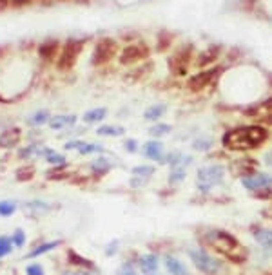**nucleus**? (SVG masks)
Masks as SVG:
<instances>
[{"mask_svg":"<svg viewBox=\"0 0 272 275\" xmlns=\"http://www.w3.org/2000/svg\"><path fill=\"white\" fill-rule=\"evenodd\" d=\"M203 243L207 244L209 248H213L214 252H218L220 255H223L231 262H236V264H243L247 261V257H249V252L243 248V244L236 239L232 234L220 230V228L205 232Z\"/></svg>","mask_w":272,"mask_h":275,"instance_id":"nucleus-1","label":"nucleus"},{"mask_svg":"<svg viewBox=\"0 0 272 275\" xmlns=\"http://www.w3.org/2000/svg\"><path fill=\"white\" fill-rule=\"evenodd\" d=\"M268 138V131L261 125H249V127H238L232 131H227L223 136V147L227 150H236V152H243V150L258 149Z\"/></svg>","mask_w":272,"mask_h":275,"instance_id":"nucleus-2","label":"nucleus"},{"mask_svg":"<svg viewBox=\"0 0 272 275\" xmlns=\"http://www.w3.org/2000/svg\"><path fill=\"white\" fill-rule=\"evenodd\" d=\"M189 257L190 261H192V264H194L201 273L214 275L222 270V261H218L216 257H213V255L209 252H205L203 248L189 250Z\"/></svg>","mask_w":272,"mask_h":275,"instance_id":"nucleus-3","label":"nucleus"},{"mask_svg":"<svg viewBox=\"0 0 272 275\" xmlns=\"http://www.w3.org/2000/svg\"><path fill=\"white\" fill-rule=\"evenodd\" d=\"M225 176V168L222 165H211V167H203L198 170V189L209 190L213 185L220 183Z\"/></svg>","mask_w":272,"mask_h":275,"instance_id":"nucleus-4","label":"nucleus"},{"mask_svg":"<svg viewBox=\"0 0 272 275\" xmlns=\"http://www.w3.org/2000/svg\"><path fill=\"white\" fill-rule=\"evenodd\" d=\"M82 47H84V44L82 42H67V44L63 45L62 53L58 54V62H56V65H58L60 71H69V69L77 63L78 56H80L82 53Z\"/></svg>","mask_w":272,"mask_h":275,"instance_id":"nucleus-5","label":"nucleus"},{"mask_svg":"<svg viewBox=\"0 0 272 275\" xmlns=\"http://www.w3.org/2000/svg\"><path fill=\"white\" fill-rule=\"evenodd\" d=\"M114 54H116V42L111 40V38H102L95 45V51H93V56H91V63L93 65H104L109 60L114 58Z\"/></svg>","mask_w":272,"mask_h":275,"instance_id":"nucleus-6","label":"nucleus"},{"mask_svg":"<svg viewBox=\"0 0 272 275\" xmlns=\"http://www.w3.org/2000/svg\"><path fill=\"white\" fill-rule=\"evenodd\" d=\"M147 56H149V49H147V45L131 44V45H127L125 49L122 51V54H120V63L129 65V63L140 62V60L147 58Z\"/></svg>","mask_w":272,"mask_h":275,"instance_id":"nucleus-7","label":"nucleus"},{"mask_svg":"<svg viewBox=\"0 0 272 275\" xmlns=\"http://www.w3.org/2000/svg\"><path fill=\"white\" fill-rule=\"evenodd\" d=\"M190 51H192L190 45H183V47H180V49L174 53V56H172L169 65H171V69L176 72V74H185L187 65H189V60H190Z\"/></svg>","mask_w":272,"mask_h":275,"instance_id":"nucleus-8","label":"nucleus"},{"mask_svg":"<svg viewBox=\"0 0 272 275\" xmlns=\"http://www.w3.org/2000/svg\"><path fill=\"white\" fill-rule=\"evenodd\" d=\"M216 69H207V71H201V72H196L194 76H190L189 81H187V87H189V90H194V93H198V90L205 89V87L213 81L214 74H216Z\"/></svg>","mask_w":272,"mask_h":275,"instance_id":"nucleus-9","label":"nucleus"},{"mask_svg":"<svg viewBox=\"0 0 272 275\" xmlns=\"http://www.w3.org/2000/svg\"><path fill=\"white\" fill-rule=\"evenodd\" d=\"M241 183H243V187L247 190H265L272 187V176H268V174H256L252 177H245Z\"/></svg>","mask_w":272,"mask_h":275,"instance_id":"nucleus-10","label":"nucleus"},{"mask_svg":"<svg viewBox=\"0 0 272 275\" xmlns=\"http://www.w3.org/2000/svg\"><path fill=\"white\" fill-rule=\"evenodd\" d=\"M20 138H22V132H20V129H18V127H15V129H9V131H4L2 134H0V147H2V149L15 147V145H18Z\"/></svg>","mask_w":272,"mask_h":275,"instance_id":"nucleus-11","label":"nucleus"},{"mask_svg":"<svg viewBox=\"0 0 272 275\" xmlns=\"http://www.w3.org/2000/svg\"><path fill=\"white\" fill-rule=\"evenodd\" d=\"M75 122H77V116H73V114H58L49 120V127L53 131H60V129L75 125Z\"/></svg>","mask_w":272,"mask_h":275,"instance_id":"nucleus-12","label":"nucleus"},{"mask_svg":"<svg viewBox=\"0 0 272 275\" xmlns=\"http://www.w3.org/2000/svg\"><path fill=\"white\" fill-rule=\"evenodd\" d=\"M165 268L171 275H189V270L183 262L178 257H172V255H167L165 257Z\"/></svg>","mask_w":272,"mask_h":275,"instance_id":"nucleus-13","label":"nucleus"},{"mask_svg":"<svg viewBox=\"0 0 272 275\" xmlns=\"http://www.w3.org/2000/svg\"><path fill=\"white\" fill-rule=\"evenodd\" d=\"M138 264H140V270L144 271V275H149V273H154V271H158V257H156L154 253L142 255Z\"/></svg>","mask_w":272,"mask_h":275,"instance_id":"nucleus-14","label":"nucleus"},{"mask_svg":"<svg viewBox=\"0 0 272 275\" xmlns=\"http://www.w3.org/2000/svg\"><path fill=\"white\" fill-rule=\"evenodd\" d=\"M67 259H69V264H71V266H78V268H82V270H95V264L91 262V259L82 257L80 253H77L75 250H69Z\"/></svg>","mask_w":272,"mask_h":275,"instance_id":"nucleus-15","label":"nucleus"},{"mask_svg":"<svg viewBox=\"0 0 272 275\" xmlns=\"http://www.w3.org/2000/svg\"><path fill=\"white\" fill-rule=\"evenodd\" d=\"M144 152L147 158L160 161V159H163V145L160 141H149V143H145Z\"/></svg>","mask_w":272,"mask_h":275,"instance_id":"nucleus-16","label":"nucleus"},{"mask_svg":"<svg viewBox=\"0 0 272 275\" xmlns=\"http://www.w3.org/2000/svg\"><path fill=\"white\" fill-rule=\"evenodd\" d=\"M58 47H60L58 42L49 40V42H45V44L40 45L38 53H40V56L44 60H53V58H56V54H58Z\"/></svg>","mask_w":272,"mask_h":275,"instance_id":"nucleus-17","label":"nucleus"},{"mask_svg":"<svg viewBox=\"0 0 272 275\" xmlns=\"http://www.w3.org/2000/svg\"><path fill=\"white\" fill-rule=\"evenodd\" d=\"M252 234H254V239L258 241L261 246L272 250V230L270 228H258V230L252 232Z\"/></svg>","mask_w":272,"mask_h":275,"instance_id":"nucleus-18","label":"nucleus"},{"mask_svg":"<svg viewBox=\"0 0 272 275\" xmlns=\"http://www.w3.org/2000/svg\"><path fill=\"white\" fill-rule=\"evenodd\" d=\"M58 244H60V241H49V243L38 244L36 248H33L31 252L27 253V259H35V257H38V255H44V253H47V252H51V250L56 248Z\"/></svg>","mask_w":272,"mask_h":275,"instance_id":"nucleus-19","label":"nucleus"},{"mask_svg":"<svg viewBox=\"0 0 272 275\" xmlns=\"http://www.w3.org/2000/svg\"><path fill=\"white\" fill-rule=\"evenodd\" d=\"M107 114V109L104 107H96V109H91L84 114V122L86 123H96V122H102Z\"/></svg>","mask_w":272,"mask_h":275,"instance_id":"nucleus-20","label":"nucleus"},{"mask_svg":"<svg viewBox=\"0 0 272 275\" xmlns=\"http://www.w3.org/2000/svg\"><path fill=\"white\" fill-rule=\"evenodd\" d=\"M24 208L31 214H42L45 212V210H49V205L44 203V201H27V203L24 205Z\"/></svg>","mask_w":272,"mask_h":275,"instance_id":"nucleus-21","label":"nucleus"},{"mask_svg":"<svg viewBox=\"0 0 272 275\" xmlns=\"http://www.w3.org/2000/svg\"><path fill=\"white\" fill-rule=\"evenodd\" d=\"M111 167H113V163L109 161L107 158H98L91 163V168H93L96 174H104V172H107Z\"/></svg>","mask_w":272,"mask_h":275,"instance_id":"nucleus-22","label":"nucleus"},{"mask_svg":"<svg viewBox=\"0 0 272 275\" xmlns=\"http://www.w3.org/2000/svg\"><path fill=\"white\" fill-rule=\"evenodd\" d=\"M96 132H98L100 136H111V138H116V136L123 134V129L122 127H113V125H102Z\"/></svg>","mask_w":272,"mask_h":275,"instance_id":"nucleus-23","label":"nucleus"},{"mask_svg":"<svg viewBox=\"0 0 272 275\" xmlns=\"http://www.w3.org/2000/svg\"><path fill=\"white\" fill-rule=\"evenodd\" d=\"M45 122H49V113L47 111H38V113L27 118V123H31V125H44Z\"/></svg>","mask_w":272,"mask_h":275,"instance_id":"nucleus-24","label":"nucleus"},{"mask_svg":"<svg viewBox=\"0 0 272 275\" xmlns=\"http://www.w3.org/2000/svg\"><path fill=\"white\" fill-rule=\"evenodd\" d=\"M11 250H13V241H11V237H8V235H0V259L9 255Z\"/></svg>","mask_w":272,"mask_h":275,"instance_id":"nucleus-25","label":"nucleus"},{"mask_svg":"<svg viewBox=\"0 0 272 275\" xmlns=\"http://www.w3.org/2000/svg\"><path fill=\"white\" fill-rule=\"evenodd\" d=\"M154 174V168L149 167V165H140V167L132 168V176L134 177H142V179H147Z\"/></svg>","mask_w":272,"mask_h":275,"instance_id":"nucleus-26","label":"nucleus"},{"mask_svg":"<svg viewBox=\"0 0 272 275\" xmlns=\"http://www.w3.org/2000/svg\"><path fill=\"white\" fill-rule=\"evenodd\" d=\"M165 109H167L165 105H153L151 109L145 111V120H151V122H153V120H158V118L165 113Z\"/></svg>","mask_w":272,"mask_h":275,"instance_id":"nucleus-27","label":"nucleus"},{"mask_svg":"<svg viewBox=\"0 0 272 275\" xmlns=\"http://www.w3.org/2000/svg\"><path fill=\"white\" fill-rule=\"evenodd\" d=\"M218 53H220V47H211L207 53H203L199 56L198 65H207V63L214 62V58H218Z\"/></svg>","mask_w":272,"mask_h":275,"instance_id":"nucleus-28","label":"nucleus"},{"mask_svg":"<svg viewBox=\"0 0 272 275\" xmlns=\"http://www.w3.org/2000/svg\"><path fill=\"white\" fill-rule=\"evenodd\" d=\"M17 210V203L15 201H0V217L13 216Z\"/></svg>","mask_w":272,"mask_h":275,"instance_id":"nucleus-29","label":"nucleus"},{"mask_svg":"<svg viewBox=\"0 0 272 275\" xmlns=\"http://www.w3.org/2000/svg\"><path fill=\"white\" fill-rule=\"evenodd\" d=\"M102 145H98V143H84L82 141L80 143V147H78V152L80 154H93V152H102Z\"/></svg>","mask_w":272,"mask_h":275,"instance_id":"nucleus-30","label":"nucleus"},{"mask_svg":"<svg viewBox=\"0 0 272 275\" xmlns=\"http://www.w3.org/2000/svg\"><path fill=\"white\" fill-rule=\"evenodd\" d=\"M151 136H156V138H160V136H165L171 132V125H167V123H160V125H154L151 127Z\"/></svg>","mask_w":272,"mask_h":275,"instance_id":"nucleus-31","label":"nucleus"},{"mask_svg":"<svg viewBox=\"0 0 272 275\" xmlns=\"http://www.w3.org/2000/svg\"><path fill=\"white\" fill-rule=\"evenodd\" d=\"M45 150H40L36 145H29V147H26L24 150H20V158L26 159V158H33V156H38V154H44Z\"/></svg>","mask_w":272,"mask_h":275,"instance_id":"nucleus-32","label":"nucleus"},{"mask_svg":"<svg viewBox=\"0 0 272 275\" xmlns=\"http://www.w3.org/2000/svg\"><path fill=\"white\" fill-rule=\"evenodd\" d=\"M45 159L49 163H53V165H62L63 161H65V158H63L62 154L54 152V150H45Z\"/></svg>","mask_w":272,"mask_h":275,"instance_id":"nucleus-33","label":"nucleus"},{"mask_svg":"<svg viewBox=\"0 0 272 275\" xmlns=\"http://www.w3.org/2000/svg\"><path fill=\"white\" fill-rule=\"evenodd\" d=\"M11 241H13V246L15 248H22L24 243H26V234H24V230H15L13 237H11Z\"/></svg>","mask_w":272,"mask_h":275,"instance_id":"nucleus-34","label":"nucleus"},{"mask_svg":"<svg viewBox=\"0 0 272 275\" xmlns=\"http://www.w3.org/2000/svg\"><path fill=\"white\" fill-rule=\"evenodd\" d=\"M211 145H213V140H209V138H199V140H194L192 149L194 150H209L211 149Z\"/></svg>","mask_w":272,"mask_h":275,"instance_id":"nucleus-35","label":"nucleus"},{"mask_svg":"<svg viewBox=\"0 0 272 275\" xmlns=\"http://www.w3.org/2000/svg\"><path fill=\"white\" fill-rule=\"evenodd\" d=\"M185 177V168L181 167H174L171 172V183H178V181H181Z\"/></svg>","mask_w":272,"mask_h":275,"instance_id":"nucleus-36","label":"nucleus"},{"mask_svg":"<svg viewBox=\"0 0 272 275\" xmlns=\"http://www.w3.org/2000/svg\"><path fill=\"white\" fill-rule=\"evenodd\" d=\"M35 176V174H33V168H20V170H18V174H17V179L18 181H26V179H31V177Z\"/></svg>","mask_w":272,"mask_h":275,"instance_id":"nucleus-37","label":"nucleus"},{"mask_svg":"<svg viewBox=\"0 0 272 275\" xmlns=\"http://www.w3.org/2000/svg\"><path fill=\"white\" fill-rule=\"evenodd\" d=\"M118 275H136V268L132 266L131 262H123L122 268L118 270Z\"/></svg>","mask_w":272,"mask_h":275,"instance_id":"nucleus-38","label":"nucleus"},{"mask_svg":"<svg viewBox=\"0 0 272 275\" xmlns=\"http://www.w3.org/2000/svg\"><path fill=\"white\" fill-rule=\"evenodd\" d=\"M26 273L27 275H44V268L40 264H29L26 268Z\"/></svg>","mask_w":272,"mask_h":275,"instance_id":"nucleus-39","label":"nucleus"},{"mask_svg":"<svg viewBox=\"0 0 272 275\" xmlns=\"http://www.w3.org/2000/svg\"><path fill=\"white\" fill-rule=\"evenodd\" d=\"M123 145H125L127 152H136V140H127Z\"/></svg>","mask_w":272,"mask_h":275,"instance_id":"nucleus-40","label":"nucleus"},{"mask_svg":"<svg viewBox=\"0 0 272 275\" xmlns=\"http://www.w3.org/2000/svg\"><path fill=\"white\" fill-rule=\"evenodd\" d=\"M116 250H118V241H113V243L109 244V248H105V253H107V255H113Z\"/></svg>","mask_w":272,"mask_h":275,"instance_id":"nucleus-41","label":"nucleus"},{"mask_svg":"<svg viewBox=\"0 0 272 275\" xmlns=\"http://www.w3.org/2000/svg\"><path fill=\"white\" fill-rule=\"evenodd\" d=\"M261 123H265V125H272V113L270 114H265V116L259 120Z\"/></svg>","mask_w":272,"mask_h":275,"instance_id":"nucleus-42","label":"nucleus"},{"mask_svg":"<svg viewBox=\"0 0 272 275\" xmlns=\"http://www.w3.org/2000/svg\"><path fill=\"white\" fill-rule=\"evenodd\" d=\"M149 275H160V273H158V271H154V273H149Z\"/></svg>","mask_w":272,"mask_h":275,"instance_id":"nucleus-43","label":"nucleus"},{"mask_svg":"<svg viewBox=\"0 0 272 275\" xmlns=\"http://www.w3.org/2000/svg\"><path fill=\"white\" fill-rule=\"evenodd\" d=\"M268 275H272V273H268Z\"/></svg>","mask_w":272,"mask_h":275,"instance_id":"nucleus-44","label":"nucleus"}]
</instances>
